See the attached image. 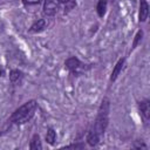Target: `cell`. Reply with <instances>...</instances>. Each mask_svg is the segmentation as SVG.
<instances>
[{"instance_id": "7a4b0ae2", "label": "cell", "mask_w": 150, "mask_h": 150, "mask_svg": "<svg viewBox=\"0 0 150 150\" xmlns=\"http://www.w3.org/2000/svg\"><path fill=\"white\" fill-rule=\"evenodd\" d=\"M36 107H38V104H36V101H34V100H30V101L26 102L25 104L19 107L12 114L11 122H13L15 124H23V123L28 122L34 116Z\"/></svg>"}, {"instance_id": "8fae6325", "label": "cell", "mask_w": 150, "mask_h": 150, "mask_svg": "<svg viewBox=\"0 0 150 150\" xmlns=\"http://www.w3.org/2000/svg\"><path fill=\"white\" fill-rule=\"evenodd\" d=\"M55 139H56V134H55L54 129L49 128L48 131H47V134H46V141H47V143H49L50 145H53L55 143Z\"/></svg>"}, {"instance_id": "6da1fadb", "label": "cell", "mask_w": 150, "mask_h": 150, "mask_svg": "<svg viewBox=\"0 0 150 150\" xmlns=\"http://www.w3.org/2000/svg\"><path fill=\"white\" fill-rule=\"evenodd\" d=\"M109 100L105 97L102 100V103L98 108L97 117L95 120V123L87 136V142L90 146H95L100 143L102 136L104 135V131L108 125L109 121Z\"/></svg>"}, {"instance_id": "52a82bcc", "label": "cell", "mask_w": 150, "mask_h": 150, "mask_svg": "<svg viewBox=\"0 0 150 150\" xmlns=\"http://www.w3.org/2000/svg\"><path fill=\"white\" fill-rule=\"evenodd\" d=\"M46 26H47V21L45 19H40L35 23L32 25V27L29 28V32L30 33H39V32L43 30L46 28Z\"/></svg>"}, {"instance_id": "277c9868", "label": "cell", "mask_w": 150, "mask_h": 150, "mask_svg": "<svg viewBox=\"0 0 150 150\" xmlns=\"http://www.w3.org/2000/svg\"><path fill=\"white\" fill-rule=\"evenodd\" d=\"M57 8H59V5H57V1L56 0H45V4H43V15H47V16H53L56 14L57 12Z\"/></svg>"}, {"instance_id": "3957f363", "label": "cell", "mask_w": 150, "mask_h": 150, "mask_svg": "<svg viewBox=\"0 0 150 150\" xmlns=\"http://www.w3.org/2000/svg\"><path fill=\"white\" fill-rule=\"evenodd\" d=\"M64 66L70 70L71 74H79L81 70H83V63L75 56L67 59L64 62Z\"/></svg>"}, {"instance_id": "4fadbf2b", "label": "cell", "mask_w": 150, "mask_h": 150, "mask_svg": "<svg viewBox=\"0 0 150 150\" xmlns=\"http://www.w3.org/2000/svg\"><path fill=\"white\" fill-rule=\"evenodd\" d=\"M142 36H143V32L139 29V30L136 33V35H135V39H134V42H132V49H135V48L137 47V45L141 42Z\"/></svg>"}, {"instance_id": "9c48e42d", "label": "cell", "mask_w": 150, "mask_h": 150, "mask_svg": "<svg viewBox=\"0 0 150 150\" xmlns=\"http://www.w3.org/2000/svg\"><path fill=\"white\" fill-rule=\"evenodd\" d=\"M29 148L32 150H41L42 149V144H41V141H40V136L38 134H35L32 139H30V143H29Z\"/></svg>"}, {"instance_id": "9a60e30c", "label": "cell", "mask_w": 150, "mask_h": 150, "mask_svg": "<svg viewBox=\"0 0 150 150\" xmlns=\"http://www.w3.org/2000/svg\"><path fill=\"white\" fill-rule=\"evenodd\" d=\"M83 146H84V144L80 143V144H71V145H68V146H66V148H67V149H68V148H75V149L79 148V149H81V148H83Z\"/></svg>"}, {"instance_id": "8992f818", "label": "cell", "mask_w": 150, "mask_h": 150, "mask_svg": "<svg viewBox=\"0 0 150 150\" xmlns=\"http://www.w3.org/2000/svg\"><path fill=\"white\" fill-rule=\"evenodd\" d=\"M139 110H141V114H142L144 121H148L150 117V104H149L148 100L139 102Z\"/></svg>"}, {"instance_id": "5b68a950", "label": "cell", "mask_w": 150, "mask_h": 150, "mask_svg": "<svg viewBox=\"0 0 150 150\" xmlns=\"http://www.w3.org/2000/svg\"><path fill=\"white\" fill-rule=\"evenodd\" d=\"M149 14V4L146 0H139V22H144Z\"/></svg>"}, {"instance_id": "7c38bea8", "label": "cell", "mask_w": 150, "mask_h": 150, "mask_svg": "<svg viewBox=\"0 0 150 150\" xmlns=\"http://www.w3.org/2000/svg\"><path fill=\"white\" fill-rule=\"evenodd\" d=\"M21 76H22V73H21L20 70H16V69H14V70H12V71L9 73V80H11L12 82L19 81V80L21 79Z\"/></svg>"}, {"instance_id": "2e32d148", "label": "cell", "mask_w": 150, "mask_h": 150, "mask_svg": "<svg viewBox=\"0 0 150 150\" xmlns=\"http://www.w3.org/2000/svg\"><path fill=\"white\" fill-rule=\"evenodd\" d=\"M4 75H5V69L0 66V77H1V76H4Z\"/></svg>"}, {"instance_id": "e0dca14e", "label": "cell", "mask_w": 150, "mask_h": 150, "mask_svg": "<svg viewBox=\"0 0 150 150\" xmlns=\"http://www.w3.org/2000/svg\"><path fill=\"white\" fill-rule=\"evenodd\" d=\"M59 2H63V4H67L68 1H70V0H57Z\"/></svg>"}, {"instance_id": "5bb4252c", "label": "cell", "mask_w": 150, "mask_h": 150, "mask_svg": "<svg viewBox=\"0 0 150 150\" xmlns=\"http://www.w3.org/2000/svg\"><path fill=\"white\" fill-rule=\"evenodd\" d=\"M41 2V0H22V4L28 8L32 6H39V4Z\"/></svg>"}, {"instance_id": "ba28073f", "label": "cell", "mask_w": 150, "mask_h": 150, "mask_svg": "<svg viewBox=\"0 0 150 150\" xmlns=\"http://www.w3.org/2000/svg\"><path fill=\"white\" fill-rule=\"evenodd\" d=\"M123 66H124V59H120V60H118V62L116 63V66H115V68H114L112 73H111L110 81H112V82H114V81L117 79V76H118V75H120V73L122 71Z\"/></svg>"}, {"instance_id": "30bf717a", "label": "cell", "mask_w": 150, "mask_h": 150, "mask_svg": "<svg viewBox=\"0 0 150 150\" xmlns=\"http://www.w3.org/2000/svg\"><path fill=\"white\" fill-rule=\"evenodd\" d=\"M105 9H107V0H98L96 11H97V14L100 18H102L105 14Z\"/></svg>"}]
</instances>
